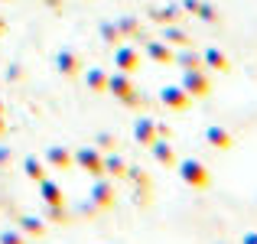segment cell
<instances>
[{"label":"cell","instance_id":"6da1fadb","mask_svg":"<svg viewBox=\"0 0 257 244\" xmlns=\"http://www.w3.org/2000/svg\"><path fill=\"white\" fill-rule=\"evenodd\" d=\"M107 91H111L117 101H124L127 107H140V94H137V88H134V81H131L127 72H114V75H107Z\"/></svg>","mask_w":257,"mask_h":244},{"label":"cell","instance_id":"7a4b0ae2","mask_svg":"<svg viewBox=\"0 0 257 244\" xmlns=\"http://www.w3.org/2000/svg\"><path fill=\"white\" fill-rule=\"evenodd\" d=\"M179 179L186 182L189 189H208L212 186V173H208L205 163H199V160H182L179 163Z\"/></svg>","mask_w":257,"mask_h":244},{"label":"cell","instance_id":"3957f363","mask_svg":"<svg viewBox=\"0 0 257 244\" xmlns=\"http://www.w3.org/2000/svg\"><path fill=\"white\" fill-rule=\"evenodd\" d=\"M72 160H75L85 173H91L94 179L104 176V157H101V150H94V147H78V150L72 153Z\"/></svg>","mask_w":257,"mask_h":244},{"label":"cell","instance_id":"277c9868","mask_svg":"<svg viewBox=\"0 0 257 244\" xmlns=\"http://www.w3.org/2000/svg\"><path fill=\"white\" fill-rule=\"evenodd\" d=\"M182 88L189 91V98H208L212 94V81H208L205 69H189L182 75Z\"/></svg>","mask_w":257,"mask_h":244},{"label":"cell","instance_id":"5b68a950","mask_svg":"<svg viewBox=\"0 0 257 244\" xmlns=\"http://www.w3.org/2000/svg\"><path fill=\"white\" fill-rule=\"evenodd\" d=\"M160 104L170 107V111H186L192 104V98H189V91L182 85H166V88H160Z\"/></svg>","mask_w":257,"mask_h":244},{"label":"cell","instance_id":"8992f818","mask_svg":"<svg viewBox=\"0 0 257 244\" xmlns=\"http://www.w3.org/2000/svg\"><path fill=\"white\" fill-rule=\"evenodd\" d=\"M114 65H117V72L134 75V72L140 69V52L134 49V46H117V49H114Z\"/></svg>","mask_w":257,"mask_h":244},{"label":"cell","instance_id":"52a82bcc","mask_svg":"<svg viewBox=\"0 0 257 244\" xmlns=\"http://www.w3.org/2000/svg\"><path fill=\"white\" fill-rule=\"evenodd\" d=\"M91 205L94 208H111L114 205V186L111 179H104V176H98L91 186Z\"/></svg>","mask_w":257,"mask_h":244},{"label":"cell","instance_id":"ba28073f","mask_svg":"<svg viewBox=\"0 0 257 244\" xmlns=\"http://www.w3.org/2000/svg\"><path fill=\"white\" fill-rule=\"evenodd\" d=\"M134 140H137L140 147H150L153 140H157V120L153 117H137V124H134Z\"/></svg>","mask_w":257,"mask_h":244},{"label":"cell","instance_id":"9c48e42d","mask_svg":"<svg viewBox=\"0 0 257 244\" xmlns=\"http://www.w3.org/2000/svg\"><path fill=\"white\" fill-rule=\"evenodd\" d=\"M56 65H59V72H62L65 78H75L78 72H82V59H78V52H72V49H62L56 56Z\"/></svg>","mask_w":257,"mask_h":244},{"label":"cell","instance_id":"30bf717a","mask_svg":"<svg viewBox=\"0 0 257 244\" xmlns=\"http://www.w3.org/2000/svg\"><path fill=\"white\" fill-rule=\"evenodd\" d=\"M205 140L212 147H218V150H231V147H234V137L225 131V127H218V124H208L205 127Z\"/></svg>","mask_w":257,"mask_h":244},{"label":"cell","instance_id":"8fae6325","mask_svg":"<svg viewBox=\"0 0 257 244\" xmlns=\"http://www.w3.org/2000/svg\"><path fill=\"white\" fill-rule=\"evenodd\" d=\"M147 56H150L153 62H160V65H173L176 52H173L170 43H157V39H150V43H147Z\"/></svg>","mask_w":257,"mask_h":244},{"label":"cell","instance_id":"7c38bea8","mask_svg":"<svg viewBox=\"0 0 257 244\" xmlns=\"http://www.w3.org/2000/svg\"><path fill=\"white\" fill-rule=\"evenodd\" d=\"M72 150L69 147H49L46 150V166H56V169H69L72 166Z\"/></svg>","mask_w":257,"mask_h":244},{"label":"cell","instance_id":"4fadbf2b","mask_svg":"<svg viewBox=\"0 0 257 244\" xmlns=\"http://www.w3.org/2000/svg\"><path fill=\"white\" fill-rule=\"evenodd\" d=\"M150 150H153V160H157L160 166H176V153H173L170 140L157 137V140H153V144H150Z\"/></svg>","mask_w":257,"mask_h":244},{"label":"cell","instance_id":"5bb4252c","mask_svg":"<svg viewBox=\"0 0 257 244\" xmlns=\"http://www.w3.org/2000/svg\"><path fill=\"white\" fill-rule=\"evenodd\" d=\"M39 195H43V202H46V205H65V199H62V189H59V182H52L49 176H46V179L39 182Z\"/></svg>","mask_w":257,"mask_h":244},{"label":"cell","instance_id":"9a60e30c","mask_svg":"<svg viewBox=\"0 0 257 244\" xmlns=\"http://www.w3.org/2000/svg\"><path fill=\"white\" fill-rule=\"evenodd\" d=\"M85 85H88V91H94V94L107 91V72L104 69H88L85 72Z\"/></svg>","mask_w":257,"mask_h":244},{"label":"cell","instance_id":"2e32d148","mask_svg":"<svg viewBox=\"0 0 257 244\" xmlns=\"http://www.w3.org/2000/svg\"><path fill=\"white\" fill-rule=\"evenodd\" d=\"M20 231L30 234V238H43L46 234V221L36 218V215H23V218H20Z\"/></svg>","mask_w":257,"mask_h":244},{"label":"cell","instance_id":"e0dca14e","mask_svg":"<svg viewBox=\"0 0 257 244\" xmlns=\"http://www.w3.org/2000/svg\"><path fill=\"white\" fill-rule=\"evenodd\" d=\"M202 62H205L208 69H215V72H228V56L221 49H215V46H208V49H205Z\"/></svg>","mask_w":257,"mask_h":244},{"label":"cell","instance_id":"ac0fdd59","mask_svg":"<svg viewBox=\"0 0 257 244\" xmlns=\"http://www.w3.org/2000/svg\"><path fill=\"white\" fill-rule=\"evenodd\" d=\"M23 173L30 176L33 182H43L46 176H49V166H46L43 160H36V157H26V163H23Z\"/></svg>","mask_w":257,"mask_h":244},{"label":"cell","instance_id":"d6986e66","mask_svg":"<svg viewBox=\"0 0 257 244\" xmlns=\"http://www.w3.org/2000/svg\"><path fill=\"white\" fill-rule=\"evenodd\" d=\"M176 65H182V69H205V62H202V56H195V52H179V56L173 59Z\"/></svg>","mask_w":257,"mask_h":244},{"label":"cell","instance_id":"ffe728a7","mask_svg":"<svg viewBox=\"0 0 257 244\" xmlns=\"http://www.w3.org/2000/svg\"><path fill=\"white\" fill-rule=\"evenodd\" d=\"M104 173H111V176H117V179H127V166H124V160L120 157H104Z\"/></svg>","mask_w":257,"mask_h":244},{"label":"cell","instance_id":"44dd1931","mask_svg":"<svg viewBox=\"0 0 257 244\" xmlns=\"http://www.w3.org/2000/svg\"><path fill=\"white\" fill-rule=\"evenodd\" d=\"M163 43H170V46H179V49H186L189 46V36L182 30H176V26H166V33H163Z\"/></svg>","mask_w":257,"mask_h":244},{"label":"cell","instance_id":"7402d4cb","mask_svg":"<svg viewBox=\"0 0 257 244\" xmlns=\"http://www.w3.org/2000/svg\"><path fill=\"white\" fill-rule=\"evenodd\" d=\"M0 244H26V234L20 228H4L0 231Z\"/></svg>","mask_w":257,"mask_h":244},{"label":"cell","instance_id":"603a6c76","mask_svg":"<svg viewBox=\"0 0 257 244\" xmlns=\"http://www.w3.org/2000/svg\"><path fill=\"white\" fill-rule=\"evenodd\" d=\"M101 39H104V43H111V46H117V39H120L117 23H104V26H101Z\"/></svg>","mask_w":257,"mask_h":244},{"label":"cell","instance_id":"cb8c5ba5","mask_svg":"<svg viewBox=\"0 0 257 244\" xmlns=\"http://www.w3.org/2000/svg\"><path fill=\"white\" fill-rule=\"evenodd\" d=\"M117 30H120V36H140L137 20H117Z\"/></svg>","mask_w":257,"mask_h":244},{"label":"cell","instance_id":"d4e9b609","mask_svg":"<svg viewBox=\"0 0 257 244\" xmlns=\"http://www.w3.org/2000/svg\"><path fill=\"white\" fill-rule=\"evenodd\" d=\"M46 208H49V221H56V225H65V221H69L65 218V205H46Z\"/></svg>","mask_w":257,"mask_h":244},{"label":"cell","instance_id":"484cf974","mask_svg":"<svg viewBox=\"0 0 257 244\" xmlns=\"http://www.w3.org/2000/svg\"><path fill=\"white\" fill-rule=\"evenodd\" d=\"M176 17H179V10H176V7H166V10H157V13H153V20H160V23H173Z\"/></svg>","mask_w":257,"mask_h":244},{"label":"cell","instance_id":"4316f807","mask_svg":"<svg viewBox=\"0 0 257 244\" xmlns=\"http://www.w3.org/2000/svg\"><path fill=\"white\" fill-rule=\"evenodd\" d=\"M195 13H199L202 20H208V23H215V20H218V13H215L208 4H199V10H195Z\"/></svg>","mask_w":257,"mask_h":244},{"label":"cell","instance_id":"83f0119b","mask_svg":"<svg viewBox=\"0 0 257 244\" xmlns=\"http://www.w3.org/2000/svg\"><path fill=\"white\" fill-rule=\"evenodd\" d=\"M98 150H114V137L111 134H101L98 137Z\"/></svg>","mask_w":257,"mask_h":244},{"label":"cell","instance_id":"f1b7e54d","mask_svg":"<svg viewBox=\"0 0 257 244\" xmlns=\"http://www.w3.org/2000/svg\"><path fill=\"white\" fill-rule=\"evenodd\" d=\"M157 137H173V131H170V127H166V124H157Z\"/></svg>","mask_w":257,"mask_h":244},{"label":"cell","instance_id":"f546056e","mask_svg":"<svg viewBox=\"0 0 257 244\" xmlns=\"http://www.w3.org/2000/svg\"><path fill=\"white\" fill-rule=\"evenodd\" d=\"M241 244H257V231H247L244 238H241Z\"/></svg>","mask_w":257,"mask_h":244},{"label":"cell","instance_id":"4dcf8cb0","mask_svg":"<svg viewBox=\"0 0 257 244\" xmlns=\"http://www.w3.org/2000/svg\"><path fill=\"white\" fill-rule=\"evenodd\" d=\"M7 134V120H4V104H0V137Z\"/></svg>","mask_w":257,"mask_h":244},{"label":"cell","instance_id":"1f68e13d","mask_svg":"<svg viewBox=\"0 0 257 244\" xmlns=\"http://www.w3.org/2000/svg\"><path fill=\"white\" fill-rule=\"evenodd\" d=\"M10 160V150H7V147H0V163H7Z\"/></svg>","mask_w":257,"mask_h":244},{"label":"cell","instance_id":"d6a6232c","mask_svg":"<svg viewBox=\"0 0 257 244\" xmlns=\"http://www.w3.org/2000/svg\"><path fill=\"white\" fill-rule=\"evenodd\" d=\"M4 30H7V26H4V20H0V33H4Z\"/></svg>","mask_w":257,"mask_h":244}]
</instances>
